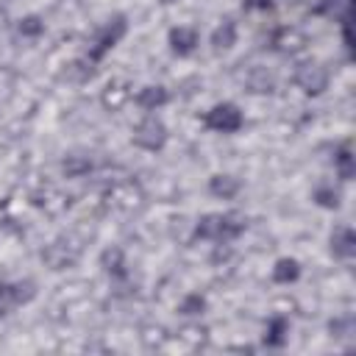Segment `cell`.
Instances as JSON below:
<instances>
[{
  "label": "cell",
  "instance_id": "cell-8",
  "mask_svg": "<svg viewBox=\"0 0 356 356\" xmlns=\"http://www.w3.org/2000/svg\"><path fill=\"white\" fill-rule=\"evenodd\" d=\"M125 28H128V25H125V19H122V17L108 19V25H106V28L100 31V36H97V47L89 53V56H92V61H97L106 50H111V47L125 36Z\"/></svg>",
  "mask_w": 356,
  "mask_h": 356
},
{
  "label": "cell",
  "instance_id": "cell-11",
  "mask_svg": "<svg viewBox=\"0 0 356 356\" xmlns=\"http://www.w3.org/2000/svg\"><path fill=\"white\" fill-rule=\"evenodd\" d=\"M239 189H242V181H239L236 175H231V172H214V175L209 178V192H211L214 197H220V200L236 197Z\"/></svg>",
  "mask_w": 356,
  "mask_h": 356
},
{
  "label": "cell",
  "instance_id": "cell-14",
  "mask_svg": "<svg viewBox=\"0 0 356 356\" xmlns=\"http://www.w3.org/2000/svg\"><path fill=\"white\" fill-rule=\"evenodd\" d=\"M211 44H214V50H231L236 44V22L222 19L211 33Z\"/></svg>",
  "mask_w": 356,
  "mask_h": 356
},
{
  "label": "cell",
  "instance_id": "cell-18",
  "mask_svg": "<svg viewBox=\"0 0 356 356\" xmlns=\"http://www.w3.org/2000/svg\"><path fill=\"white\" fill-rule=\"evenodd\" d=\"M286 334H289V320H286V317H270L264 342L273 345V348H281V345L286 342Z\"/></svg>",
  "mask_w": 356,
  "mask_h": 356
},
{
  "label": "cell",
  "instance_id": "cell-20",
  "mask_svg": "<svg viewBox=\"0 0 356 356\" xmlns=\"http://www.w3.org/2000/svg\"><path fill=\"white\" fill-rule=\"evenodd\" d=\"M17 31H19L22 36H42V33H44V19H42L39 14H25V17H19V22H17Z\"/></svg>",
  "mask_w": 356,
  "mask_h": 356
},
{
  "label": "cell",
  "instance_id": "cell-3",
  "mask_svg": "<svg viewBox=\"0 0 356 356\" xmlns=\"http://www.w3.org/2000/svg\"><path fill=\"white\" fill-rule=\"evenodd\" d=\"M36 298V284L31 278L22 281H11V284H0V317L11 314L17 306H25Z\"/></svg>",
  "mask_w": 356,
  "mask_h": 356
},
{
  "label": "cell",
  "instance_id": "cell-6",
  "mask_svg": "<svg viewBox=\"0 0 356 356\" xmlns=\"http://www.w3.org/2000/svg\"><path fill=\"white\" fill-rule=\"evenodd\" d=\"M167 44H170V50L175 56H192L197 50V44H200V33L192 25H175L167 33Z\"/></svg>",
  "mask_w": 356,
  "mask_h": 356
},
{
  "label": "cell",
  "instance_id": "cell-4",
  "mask_svg": "<svg viewBox=\"0 0 356 356\" xmlns=\"http://www.w3.org/2000/svg\"><path fill=\"white\" fill-rule=\"evenodd\" d=\"M295 86L303 89L306 95H320L328 86V70L320 61H300L295 67Z\"/></svg>",
  "mask_w": 356,
  "mask_h": 356
},
{
  "label": "cell",
  "instance_id": "cell-7",
  "mask_svg": "<svg viewBox=\"0 0 356 356\" xmlns=\"http://www.w3.org/2000/svg\"><path fill=\"white\" fill-rule=\"evenodd\" d=\"M42 261L50 267V270H67V267H72L75 261H78V250L72 248V245H67V242H50L44 250H42Z\"/></svg>",
  "mask_w": 356,
  "mask_h": 356
},
{
  "label": "cell",
  "instance_id": "cell-21",
  "mask_svg": "<svg viewBox=\"0 0 356 356\" xmlns=\"http://www.w3.org/2000/svg\"><path fill=\"white\" fill-rule=\"evenodd\" d=\"M334 167L339 172L342 181H350L353 178V156H350V147H342L339 156H334Z\"/></svg>",
  "mask_w": 356,
  "mask_h": 356
},
{
  "label": "cell",
  "instance_id": "cell-22",
  "mask_svg": "<svg viewBox=\"0 0 356 356\" xmlns=\"http://www.w3.org/2000/svg\"><path fill=\"white\" fill-rule=\"evenodd\" d=\"M61 167H64L67 178H81L83 172H89V170H92V161H86V159H81V156H67Z\"/></svg>",
  "mask_w": 356,
  "mask_h": 356
},
{
  "label": "cell",
  "instance_id": "cell-9",
  "mask_svg": "<svg viewBox=\"0 0 356 356\" xmlns=\"http://www.w3.org/2000/svg\"><path fill=\"white\" fill-rule=\"evenodd\" d=\"M331 253H334V259H342V261H348V259H353V253H356V234H353V228L350 225H337L334 231H331Z\"/></svg>",
  "mask_w": 356,
  "mask_h": 356
},
{
  "label": "cell",
  "instance_id": "cell-24",
  "mask_svg": "<svg viewBox=\"0 0 356 356\" xmlns=\"http://www.w3.org/2000/svg\"><path fill=\"white\" fill-rule=\"evenodd\" d=\"M248 83H250V89H253V92H270L273 78H270L264 70H256V72L250 75V81H248Z\"/></svg>",
  "mask_w": 356,
  "mask_h": 356
},
{
  "label": "cell",
  "instance_id": "cell-16",
  "mask_svg": "<svg viewBox=\"0 0 356 356\" xmlns=\"http://www.w3.org/2000/svg\"><path fill=\"white\" fill-rule=\"evenodd\" d=\"M273 44H275L281 53H295V50H300V47L306 44V36H303L300 31H295V28H281V31L275 33Z\"/></svg>",
  "mask_w": 356,
  "mask_h": 356
},
{
  "label": "cell",
  "instance_id": "cell-25",
  "mask_svg": "<svg viewBox=\"0 0 356 356\" xmlns=\"http://www.w3.org/2000/svg\"><path fill=\"white\" fill-rule=\"evenodd\" d=\"M161 3H175V0H161Z\"/></svg>",
  "mask_w": 356,
  "mask_h": 356
},
{
  "label": "cell",
  "instance_id": "cell-12",
  "mask_svg": "<svg viewBox=\"0 0 356 356\" xmlns=\"http://www.w3.org/2000/svg\"><path fill=\"white\" fill-rule=\"evenodd\" d=\"M100 267H103V273H108L111 278H125V253H122V248H117V245H111V248H106L103 253H100Z\"/></svg>",
  "mask_w": 356,
  "mask_h": 356
},
{
  "label": "cell",
  "instance_id": "cell-17",
  "mask_svg": "<svg viewBox=\"0 0 356 356\" xmlns=\"http://www.w3.org/2000/svg\"><path fill=\"white\" fill-rule=\"evenodd\" d=\"M139 200H142V192L134 184H120L111 192V203L120 209H134V206H139Z\"/></svg>",
  "mask_w": 356,
  "mask_h": 356
},
{
  "label": "cell",
  "instance_id": "cell-19",
  "mask_svg": "<svg viewBox=\"0 0 356 356\" xmlns=\"http://www.w3.org/2000/svg\"><path fill=\"white\" fill-rule=\"evenodd\" d=\"M203 312H206V298L200 292H189L178 303V314H184V317H200Z\"/></svg>",
  "mask_w": 356,
  "mask_h": 356
},
{
  "label": "cell",
  "instance_id": "cell-1",
  "mask_svg": "<svg viewBox=\"0 0 356 356\" xmlns=\"http://www.w3.org/2000/svg\"><path fill=\"white\" fill-rule=\"evenodd\" d=\"M242 231H245V220L239 214H234V211L203 214L197 220V228H195V234L200 239H209V242H217V245H225V242L236 239Z\"/></svg>",
  "mask_w": 356,
  "mask_h": 356
},
{
  "label": "cell",
  "instance_id": "cell-13",
  "mask_svg": "<svg viewBox=\"0 0 356 356\" xmlns=\"http://www.w3.org/2000/svg\"><path fill=\"white\" fill-rule=\"evenodd\" d=\"M298 275H300V261L292 256H284L273 264V281L275 284H292V281H298Z\"/></svg>",
  "mask_w": 356,
  "mask_h": 356
},
{
  "label": "cell",
  "instance_id": "cell-23",
  "mask_svg": "<svg viewBox=\"0 0 356 356\" xmlns=\"http://www.w3.org/2000/svg\"><path fill=\"white\" fill-rule=\"evenodd\" d=\"M314 203L323 209H337L339 206V192L334 186H317L314 189Z\"/></svg>",
  "mask_w": 356,
  "mask_h": 356
},
{
  "label": "cell",
  "instance_id": "cell-15",
  "mask_svg": "<svg viewBox=\"0 0 356 356\" xmlns=\"http://www.w3.org/2000/svg\"><path fill=\"white\" fill-rule=\"evenodd\" d=\"M100 100H103L106 108H120V106H125V103L131 100V89H128L122 81H111V83L103 89Z\"/></svg>",
  "mask_w": 356,
  "mask_h": 356
},
{
  "label": "cell",
  "instance_id": "cell-10",
  "mask_svg": "<svg viewBox=\"0 0 356 356\" xmlns=\"http://www.w3.org/2000/svg\"><path fill=\"white\" fill-rule=\"evenodd\" d=\"M134 100H136V106L145 108V111H159L161 106L170 103V92H167V86H161V83H147V86H142V89L136 92Z\"/></svg>",
  "mask_w": 356,
  "mask_h": 356
},
{
  "label": "cell",
  "instance_id": "cell-2",
  "mask_svg": "<svg viewBox=\"0 0 356 356\" xmlns=\"http://www.w3.org/2000/svg\"><path fill=\"white\" fill-rule=\"evenodd\" d=\"M167 139H170V131H167V125L161 122V117H156L153 111H147V114L134 125V131H131V142H134L139 150H147V153L161 150V147L167 145Z\"/></svg>",
  "mask_w": 356,
  "mask_h": 356
},
{
  "label": "cell",
  "instance_id": "cell-5",
  "mask_svg": "<svg viewBox=\"0 0 356 356\" xmlns=\"http://www.w3.org/2000/svg\"><path fill=\"white\" fill-rule=\"evenodd\" d=\"M206 125L217 134H234L242 128V111L236 103H217L206 114Z\"/></svg>",
  "mask_w": 356,
  "mask_h": 356
}]
</instances>
